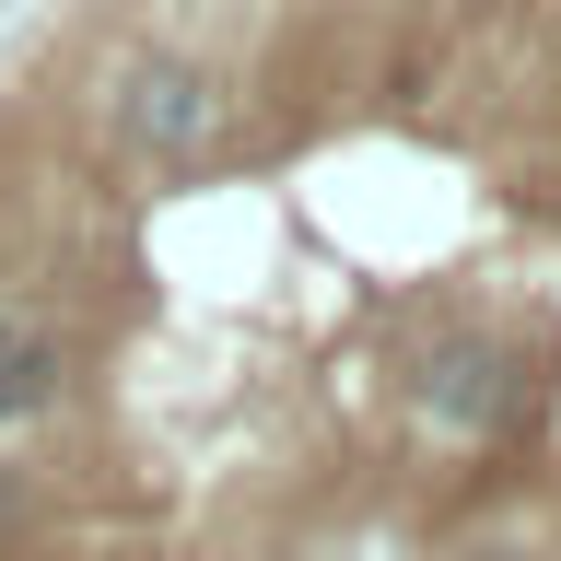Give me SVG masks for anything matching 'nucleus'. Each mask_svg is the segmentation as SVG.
Wrapping results in <instances>:
<instances>
[{"label":"nucleus","mask_w":561,"mask_h":561,"mask_svg":"<svg viewBox=\"0 0 561 561\" xmlns=\"http://www.w3.org/2000/svg\"><path fill=\"white\" fill-rule=\"evenodd\" d=\"M222 129H234V94L187 47H140V59L105 70V140L140 152V164H210Z\"/></svg>","instance_id":"f257e3e1"},{"label":"nucleus","mask_w":561,"mask_h":561,"mask_svg":"<svg viewBox=\"0 0 561 561\" xmlns=\"http://www.w3.org/2000/svg\"><path fill=\"white\" fill-rule=\"evenodd\" d=\"M410 410L433 421V433H456V445H491V433L526 410L515 340H491V328H445V340H421V351H410Z\"/></svg>","instance_id":"f03ea898"},{"label":"nucleus","mask_w":561,"mask_h":561,"mask_svg":"<svg viewBox=\"0 0 561 561\" xmlns=\"http://www.w3.org/2000/svg\"><path fill=\"white\" fill-rule=\"evenodd\" d=\"M70 386H82L70 340L47 328V316H12V305H0V445H12V433H47V421L70 410Z\"/></svg>","instance_id":"7ed1b4c3"},{"label":"nucleus","mask_w":561,"mask_h":561,"mask_svg":"<svg viewBox=\"0 0 561 561\" xmlns=\"http://www.w3.org/2000/svg\"><path fill=\"white\" fill-rule=\"evenodd\" d=\"M24 526H35V480H24V468H0V538H24Z\"/></svg>","instance_id":"20e7f679"},{"label":"nucleus","mask_w":561,"mask_h":561,"mask_svg":"<svg viewBox=\"0 0 561 561\" xmlns=\"http://www.w3.org/2000/svg\"><path fill=\"white\" fill-rule=\"evenodd\" d=\"M468 561H538V550H515V538H480V550H468Z\"/></svg>","instance_id":"39448f33"}]
</instances>
